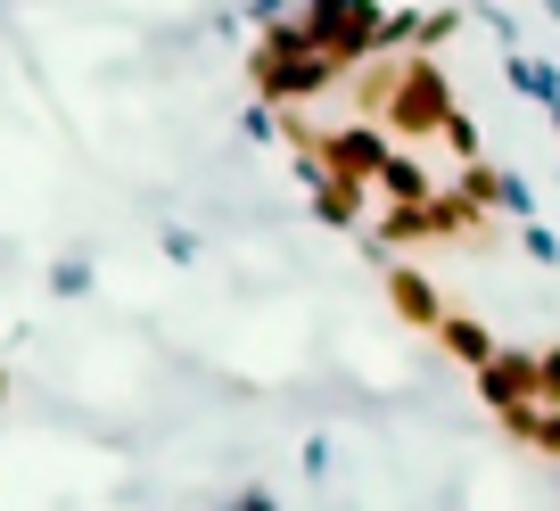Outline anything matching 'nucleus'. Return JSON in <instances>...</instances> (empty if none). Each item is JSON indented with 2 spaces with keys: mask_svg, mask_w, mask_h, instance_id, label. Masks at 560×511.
<instances>
[{
  "mask_svg": "<svg viewBox=\"0 0 560 511\" xmlns=\"http://www.w3.org/2000/svg\"><path fill=\"white\" fill-rule=\"evenodd\" d=\"M438 330L454 338V355H462V363H487V355H494V347H487V330H478V322H438Z\"/></svg>",
  "mask_w": 560,
  "mask_h": 511,
  "instance_id": "obj_3",
  "label": "nucleus"
},
{
  "mask_svg": "<svg viewBox=\"0 0 560 511\" xmlns=\"http://www.w3.org/2000/svg\"><path fill=\"white\" fill-rule=\"evenodd\" d=\"M396 305H404L412 322H445V314H438V298L420 289V272H396Z\"/></svg>",
  "mask_w": 560,
  "mask_h": 511,
  "instance_id": "obj_2",
  "label": "nucleus"
},
{
  "mask_svg": "<svg viewBox=\"0 0 560 511\" xmlns=\"http://www.w3.org/2000/svg\"><path fill=\"white\" fill-rule=\"evenodd\" d=\"M338 58H322L314 42L298 34V18H280L272 34H264V50H256V83H264V100H314V91H330L338 83Z\"/></svg>",
  "mask_w": 560,
  "mask_h": 511,
  "instance_id": "obj_1",
  "label": "nucleus"
}]
</instances>
